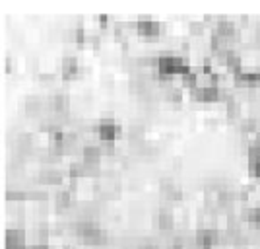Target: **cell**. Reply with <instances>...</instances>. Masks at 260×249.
<instances>
[{"label": "cell", "instance_id": "obj_9", "mask_svg": "<svg viewBox=\"0 0 260 249\" xmlns=\"http://www.w3.org/2000/svg\"><path fill=\"white\" fill-rule=\"evenodd\" d=\"M215 33H217L221 39L233 37V35H235V26H233V22H229V20H219V24H217V28H215Z\"/></svg>", "mask_w": 260, "mask_h": 249}, {"label": "cell", "instance_id": "obj_32", "mask_svg": "<svg viewBox=\"0 0 260 249\" xmlns=\"http://www.w3.org/2000/svg\"><path fill=\"white\" fill-rule=\"evenodd\" d=\"M190 249H198V248H190Z\"/></svg>", "mask_w": 260, "mask_h": 249}, {"label": "cell", "instance_id": "obj_27", "mask_svg": "<svg viewBox=\"0 0 260 249\" xmlns=\"http://www.w3.org/2000/svg\"><path fill=\"white\" fill-rule=\"evenodd\" d=\"M190 29H192V33H200L204 29V24L202 22H190Z\"/></svg>", "mask_w": 260, "mask_h": 249}, {"label": "cell", "instance_id": "obj_18", "mask_svg": "<svg viewBox=\"0 0 260 249\" xmlns=\"http://www.w3.org/2000/svg\"><path fill=\"white\" fill-rule=\"evenodd\" d=\"M39 109H41V101L37 100V98H27V100H25V111H27L29 115H35Z\"/></svg>", "mask_w": 260, "mask_h": 249}, {"label": "cell", "instance_id": "obj_1", "mask_svg": "<svg viewBox=\"0 0 260 249\" xmlns=\"http://www.w3.org/2000/svg\"><path fill=\"white\" fill-rule=\"evenodd\" d=\"M157 72H159V76L169 78V76H173V74H183V76H187L190 70H189V64H187L181 56L165 55V56L157 58Z\"/></svg>", "mask_w": 260, "mask_h": 249}, {"label": "cell", "instance_id": "obj_23", "mask_svg": "<svg viewBox=\"0 0 260 249\" xmlns=\"http://www.w3.org/2000/svg\"><path fill=\"white\" fill-rule=\"evenodd\" d=\"M249 162H251V166L260 164V146H251V150H249Z\"/></svg>", "mask_w": 260, "mask_h": 249}, {"label": "cell", "instance_id": "obj_12", "mask_svg": "<svg viewBox=\"0 0 260 249\" xmlns=\"http://www.w3.org/2000/svg\"><path fill=\"white\" fill-rule=\"evenodd\" d=\"M260 82V72H239L237 74V84L239 86H253Z\"/></svg>", "mask_w": 260, "mask_h": 249}, {"label": "cell", "instance_id": "obj_8", "mask_svg": "<svg viewBox=\"0 0 260 249\" xmlns=\"http://www.w3.org/2000/svg\"><path fill=\"white\" fill-rule=\"evenodd\" d=\"M161 189H163V193H165V197L169 200H181L183 199V193H181V189L173 183V181H169V179H165V181H161Z\"/></svg>", "mask_w": 260, "mask_h": 249}, {"label": "cell", "instance_id": "obj_7", "mask_svg": "<svg viewBox=\"0 0 260 249\" xmlns=\"http://www.w3.org/2000/svg\"><path fill=\"white\" fill-rule=\"evenodd\" d=\"M82 156H84V164L97 166L99 160H101V148L99 146H86L82 150Z\"/></svg>", "mask_w": 260, "mask_h": 249}, {"label": "cell", "instance_id": "obj_3", "mask_svg": "<svg viewBox=\"0 0 260 249\" xmlns=\"http://www.w3.org/2000/svg\"><path fill=\"white\" fill-rule=\"evenodd\" d=\"M194 92V100H202V101H215L221 98V90L212 84V86H204V88H196L192 90Z\"/></svg>", "mask_w": 260, "mask_h": 249}, {"label": "cell", "instance_id": "obj_20", "mask_svg": "<svg viewBox=\"0 0 260 249\" xmlns=\"http://www.w3.org/2000/svg\"><path fill=\"white\" fill-rule=\"evenodd\" d=\"M243 216L249 220V222H255L257 226H260V206L259 208H251V210H245Z\"/></svg>", "mask_w": 260, "mask_h": 249}, {"label": "cell", "instance_id": "obj_28", "mask_svg": "<svg viewBox=\"0 0 260 249\" xmlns=\"http://www.w3.org/2000/svg\"><path fill=\"white\" fill-rule=\"evenodd\" d=\"M169 100H173V101H181V100H183V96H181V90H171V92H169Z\"/></svg>", "mask_w": 260, "mask_h": 249}, {"label": "cell", "instance_id": "obj_11", "mask_svg": "<svg viewBox=\"0 0 260 249\" xmlns=\"http://www.w3.org/2000/svg\"><path fill=\"white\" fill-rule=\"evenodd\" d=\"M88 246H103L105 242H107V234H105L103 230H94V232H90L86 238H82Z\"/></svg>", "mask_w": 260, "mask_h": 249}, {"label": "cell", "instance_id": "obj_24", "mask_svg": "<svg viewBox=\"0 0 260 249\" xmlns=\"http://www.w3.org/2000/svg\"><path fill=\"white\" fill-rule=\"evenodd\" d=\"M227 115H229V117H237V115H239V103L233 101L231 98L227 100Z\"/></svg>", "mask_w": 260, "mask_h": 249}, {"label": "cell", "instance_id": "obj_5", "mask_svg": "<svg viewBox=\"0 0 260 249\" xmlns=\"http://www.w3.org/2000/svg\"><path fill=\"white\" fill-rule=\"evenodd\" d=\"M217 240H219V234L213 232V230H200L198 236H196L198 249H212L213 244H217Z\"/></svg>", "mask_w": 260, "mask_h": 249}, {"label": "cell", "instance_id": "obj_30", "mask_svg": "<svg viewBox=\"0 0 260 249\" xmlns=\"http://www.w3.org/2000/svg\"><path fill=\"white\" fill-rule=\"evenodd\" d=\"M251 167H253L255 175H259V177H260V164H255V166H251Z\"/></svg>", "mask_w": 260, "mask_h": 249}, {"label": "cell", "instance_id": "obj_16", "mask_svg": "<svg viewBox=\"0 0 260 249\" xmlns=\"http://www.w3.org/2000/svg\"><path fill=\"white\" fill-rule=\"evenodd\" d=\"M157 226H159L161 230H171V228H173V216H171V212L161 210V212H159V218H157Z\"/></svg>", "mask_w": 260, "mask_h": 249}, {"label": "cell", "instance_id": "obj_13", "mask_svg": "<svg viewBox=\"0 0 260 249\" xmlns=\"http://www.w3.org/2000/svg\"><path fill=\"white\" fill-rule=\"evenodd\" d=\"M39 181L47 183V185H60L62 183V175H58L54 169H43L41 175H39Z\"/></svg>", "mask_w": 260, "mask_h": 249}, {"label": "cell", "instance_id": "obj_2", "mask_svg": "<svg viewBox=\"0 0 260 249\" xmlns=\"http://www.w3.org/2000/svg\"><path fill=\"white\" fill-rule=\"evenodd\" d=\"M118 133H120V129L113 119H101L97 125V135L103 140V144H113Z\"/></svg>", "mask_w": 260, "mask_h": 249}, {"label": "cell", "instance_id": "obj_19", "mask_svg": "<svg viewBox=\"0 0 260 249\" xmlns=\"http://www.w3.org/2000/svg\"><path fill=\"white\" fill-rule=\"evenodd\" d=\"M56 204L60 206V208H66V206H70V191H58L56 193Z\"/></svg>", "mask_w": 260, "mask_h": 249}, {"label": "cell", "instance_id": "obj_26", "mask_svg": "<svg viewBox=\"0 0 260 249\" xmlns=\"http://www.w3.org/2000/svg\"><path fill=\"white\" fill-rule=\"evenodd\" d=\"M29 199H33V200H47V193H41V191H33V193H29Z\"/></svg>", "mask_w": 260, "mask_h": 249}, {"label": "cell", "instance_id": "obj_17", "mask_svg": "<svg viewBox=\"0 0 260 249\" xmlns=\"http://www.w3.org/2000/svg\"><path fill=\"white\" fill-rule=\"evenodd\" d=\"M90 171H88V166L82 162V164H72L70 166V177L72 179H76V177H84V175H88Z\"/></svg>", "mask_w": 260, "mask_h": 249}, {"label": "cell", "instance_id": "obj_21", "mask_svg": "<svg viewBox=\"0 0 260 249\" xmlns=\"http://www.w3.org/2000/svg\"><path fill=\"white\" fill-rule=\"evenodd\" d=\"M183 84H185V86H189L190 90H196V88H198V80H196V74L189 72L187 76H183Z\"/></svg>", "mask_w": 260, "mask_h": 249}, {"label": "cell", "instance_id": "obj_4", "mask_svg": "<svg viewBox=\"0 0 260 249\" xmlns=\"http://www.w3.org/2000/svg\"><path fill=\"white\" fill-rule=\"evenodd\" d=\"M6 249H25V236L22 230H8Z\"/></svg>", "mask_w": 260, "mask_h": 249}, {"label": "cell", "instance_id": "obj_15", "mask_svg": "<svg viewBox=\"0 0 260 249\" xmlns=\"http://www.w3.org/2000/svg\"><path fill=\"white\" fill-rule=\"evenodd\" d=\"M225 64H227L229 70H235V74L243 72V70H241V58H239V55L233 53V51H229V55L225 56Z\"/></svg>", "mask_w": 260, "mask_h": 249}, {"label": "cell", "instance_id": "obj_14", "mask_svg": "<svg viewBox=\"0 0 260 249\" xmlns=\"http://www.w3.org/2000/svg\"><path fill=\"white\" fill-rule=\"evenodd\" d=\"M51 107L58 113H64L68 109V98L64 94H54L51 98Z\"/></svg>", "mask_w": 260, "mask_h": 249}, {"label": "cell", "instance_id": "obj_10", "mask_svg": "<svg viewBox=\"0 0 260 249\" xmlns=\"http://www.w3.org/2000/svg\"><path fill=\"white\" fill-rule=\"evenodd\" d=\"M60 72H62V76H74L76 72H78V60L74 58V56H66V58H62V62H60Z\"/></svg>", "mask_w": 260, "mask_h": 249}, {"label": "cell", "instance_id": "obj_25", "mask_svg": "<svg viewBox=\"0 0 260 249\" xmlns=\"http://www.w3.org/2000/svg\"><path fill=\"white\" fill-rule=\"evenodd\" d=\"M29 197L27 193H22V191H8L6 193V199L8 200H25Z\"/></svg>", "mask_w": 260, "mask_h": 249}, {"label": "cell", "instance_id": "obj_29", "mask_svg": "<svg viewBox=\"0 0 260 249\" xmlns=\"http://www.w3.org/2000/svg\"><path fill=\"white\" fill-rule=\"evenodd\" d=\"M29 249H49V246L47 244H33Z\"/></svg>", "mask_w": 260, "mask_h": 249}, {"label": "cell", "instance_id": "obj_6", "mask_svg": "<svg viewBox=\"0 0 260 249\" xmlns=\"http://www.w3.org/2000/svg\"><path fill=\"white\" fill-rule=\"evenodd\" d=\"M138 31L142 35H157L159 33V24L152 18H140L138 20Z\"/></svg>", "mask_w": 260, "mask_h": 249}, {"label": "cell", "instance_id": "obj_31", "mask_svg": "<svg viewBox=\"0 0 260 249\" xmlns=\"http://www.w3.org/2000/svg\"><path fill=\"white\" fill-rule=\"evenodd\" d=\"M257 37L260 39V22H259V26H257Z\"/></svg>", "mask_w": 260, "mask_h": 249}, {"label": "cell", "instance_id": "obj_22", "mask_svg": "<svg viewBox=\"0 0 260 249\" xmlns=\"http://www.w3.org/2000/svg\"><path fill=\"white\" fill-rule=\"evenodd\" d=\"M241 131L243 133H255L257 131V121L255 119H243L241 121Z\"/></svg>", "mask_w": 260, "mask_h": 249}]
</instances>
